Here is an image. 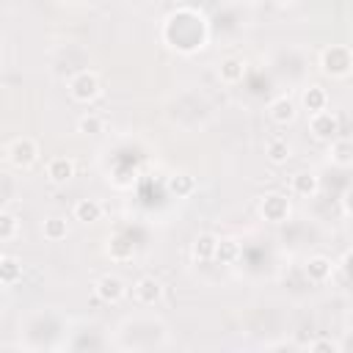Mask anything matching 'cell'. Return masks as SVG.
I'll use <instances>...</instances> for the list:
<instances>
[{
	"instance_id": "obj_1",
	"label": "cell",
	"mask_w": 353,
	"mask_h": 353,
	"mask_svg": "<svg viewBox=\"0 0 353 353\" xmlns=\"http://www.w3.org/2000/svg\"><path fill=\"white\" fill-rule=\"evenodd\" d=\"M160 39L171 50L185 52V55H193V52H199L207 44L210 28H207V19L196 8H176V11H171L163 19Z\"/></svg>"
},
{
	"instance_id": "obj_2",
	"label": "cell",
	"mask_w": 353,
	"mask_h": 353,
	"mask_svg": "<svg viewBox=\"0 0 353 353\" xmlns=\"http://www.w3.org/2000/svg\"><path fill=\"white\" fill-rule=\"evenodd\" d=\"M320 72L331 80H345L353 74V50L347 44H328L320 50Z\"/></svg>"
},
{
	"instance_id": "obj_3",
	"label": "cell",
	"mask_w": 353,
	"mask_h": 353,
	"mask_svg": "<svg viewBox=\"0 0 353 353\" xmlns=\"http://www.w3.org/2000/svg\"><path fill=\"white\" fill-rule=\"evenodd\" d=\"M41 157L39 143L30 135H17L6 143V163L17 171H30Z\"/></svg>"
},
{
	"instance_id": "obj_4",
	"label": "cell",
	"mask_w": 353,
	"mask_h": 353,
	"mask_svg": "<svg viewBox=\"0 0 353 353\" xmlns=\"http://www.w3.org/2000/svg\"><path fill=\"white\" fill-rule=\"evenodd\" d=\"M66 91H69V97H72L74 102H80V105H91V102L99 99V94H102V80H99L97 72H91V69H80V72H74V74L69 77Z\"/></svg>"
},
{
	"instance_id": "obj_5",
	"label": "cell",
	"mask_w": 353,
	"mask_h": 353,
	"mask_svg": "<svg viewBox=\"0 0 353 353\" xmlns=\"http://www.w3.org/2000/svg\"><path fill=\"white\" fill-rule=\"evenodd\" d=\"M256 210H259L262 221H268V223H284V221H290L292 204H290V199H287L284 193H276V190H273V193L259 196Z\"/></svg>"
},
{
	"instance_id": "obj_6",
	"label": "cell",
	"mask_w": 353,
	"mask_h": 353,
	"mask_svg": "<svg viewBox=\"0 0 353 353\" xmlns=\"http://www.w3.org/2000/svg\"><path fill=\"white\" fill-rule=\"evenodd\" d=\"M309 132L317 138V141H325L331 143L334 138H339V116L334 110H320V113H312L309 116Z\"/></svg>"
},
{
	"instance_id": "obj_7",
	"label": "cell",
	"mask_w": 353,
	"mask_h": 353,
	"mask_svg": "<svg viewBox=\"0 0 353 353\" xmlns=\"http://www.w3.org/2000/svg\"><path fill=\"white\" fill-rule=\"evenodd\" d=\"M94 295H97V301H102V303H119V301H124V295H127V284H124L121 276L105 273V276H99V279L94 281Z\"/></svg>"
},
{
	"instance_id": "obj_8",
	"label": "cell",
	"mask_w": 353,
	"mask_h": 353,
	"mask_svg": "<svg viewBox=\"0 0 353 353\" xmlns=\"http://www.w3.org/2000/svg\"><path fill=\"white\" fill-rule=\"evenodd\" d=\"M163 295H165V287L154 276H141L132 284V298H135L138 306H154V303L163 301Z\"/></svg>"
},
{
	"instance_id": "obj_9",
	"label": "cell",
	"mask_w": 353,
	"mask_h": 353,
	"mask_svg": "<svg viewBox=\"0 0 353 353\" xmlns=\"http://www.w3.org/2000/svg\"><path fill=\"white\" fill-rule=\"evenodd\" d=\"M290 193L292 196H301V199H314L320 193V176L314 171H309V168L295 171L290 176Z\"/></svg>"
},
{
	"instance_id": "obj_10",
	"label": "cell",
	"mask_w": 353,
	"mask_h": 353,
	"mask_svg": "<svg viewBox=\"0 0 353 353\" xmlns=\"http://www.w3.org/2000/svg\"><path fill=\"white\" fill-rule=\"evenodd\" d=\"M268 116H270L273 124L287 127V124H292V121L298 119V105H295L287 94H284V97H276V99L268 105Z\"/></svg>"
},
{
	"instance_id": "obj_11",
	"label": "cell",
	"mask_w": 353,
	"mask_h": 353,
	"mask_svg": "<svg viewBox=\"0 0 353 353\" xmlns=\"http://www.w3.org/2000/svg\"><path fill=\"white\" fill-rule=\"evenodd\" d=\"M334 262H331V256H323V254H314V256H309L306 259V265H303V273H306V279L312 281V284H325L331 276H334Z\"/></svg>"
},
{
	"instance_id": "obj_12",
	"label": "cell",
	"mask_w": 353,
	"mask_h": 353,
	"mask_svg": "<svg viewBox=\"0 0 353 353\" xmlns=\"http://www.w3.org/2000/svg\"><path fill=\"white\" fill-rule=\"evenodd\" d=\"M47 179L52 185H66L72 176H74V160L66 157V154H58V157H50L47 160Z\"/></svg>"
},
{
	"instance_id": "obj_13",
	"label": "cell",
	"mask_w": 353,
	"mask_h": 353,
	"mask_svg": "<svg viewBox=\"0 0 353 353\" xmlns=\"http://www.w3.org/2000/svg\"><path fill=\"white\" fill-rule=\"evenodd\" d=\"M218 234H212V232H201V234H196L193 237V243H190V256L196 259V262H212L215 259V251H218Z\"/></svg>"
},
{
	"instance_id": "obj_14",
	"label": "cell",
	"mask_w": 353,
	"mask_h": 353,
	"mask_svg": "<svg viewBox=\"0 0 353 353\" xmlns=\"http://www.w3.org/2000/svg\"><path fill=\"white\" fill-rule=\"evenodd\" d=\"M102 215H105V207L99 199H77L72 207V218L80 223H97L102 221Z\"/></svg>"
},
{
	"instance_id": "obj_15",
	"label": "cell",
	"mask_w": 353,
	"mask_h": 353,
	"mask_svg": "<svg viewBox=\"0 0 353 353\" xmlns=\"http://www.w3.org/2000/svg\"><path fill=\"white\" fill-rule=\"evenodd\" d=\"M218 77H221V83H226V85L243 83V77H245V61L237 58V55H226V58L218 63Z\"/></svg>"
},
{
	"instance_id": "obj_16",
	"label": "cell",
	"mask_w": 353,
	"mask_h": 353,
	"mask_svg": "<svg viewBox=\"0 0 353 353\" xmlns=\"http://www.w3.org/2000/svg\"><path fill=\"white\" fill-rule=\"evenodd\" d=\"M19 281H22V259H17L14 254H0V284L11 290Z\"/></svg>"
},
{
	"instance_id": "obj_17",
	"label": "cell",
	"mask_w": 353,
	"mask_h": 353,
	"mask_svg": "<svg viewBox=\"0 0 353 353\" xmlns=\"http://www.w3.org/2000/svg\"><path fill=\"white\" fill-rule=\"evenodd\" d=\"M328 160L339 168H353V141L350 138H334L328 143Z\"/></svg>"
},
{
	"instance_id": "obj_18",
	"label": "cell",
	"mask_w": 353,
	"mask_h": 353,
	"mask_svg": "<svg viewBox=\"0 0 353 353\" xmlns=\"http://www.w3.org/2000/svg\"><path fill=\"white\" fill-rule=\"evenodd\" d=\"M301 108H303L309 116L325 110V108H328V91H325L323 85H309V88H303V94H301Z\"/></svg>"
},
{
	"instance_id": "obj_19",
	"label": "cell",
	"mask_w": 353,
	"mask_h": 353,
	"mask_svg": "<svg viewBox=\"0 0 353 353\" xmlns=\"http://www.w3.org/2000/svg\"><path fill=\"white\" fill-rule=\"evenodd\" d=\"M165 188H168V193L171 196H176V199H190L193 193H196V176H190L188 171H179V174H174V176H168V182H165Z\"/></svg>"
},
{
	"instance_id": "obj_20",
	"label": "cell",
	"mask_w": 353,
	"mask_h": 353,
	"mask_svg": "<svg viewBox=\"0 0 353 353\" xmlns=\"http://www.w3.org/2000/svg\"><path fill=\"white\" fill-rule=\"evenodd\" d=\"M265 157L273 163V165H284L290 157H292V146L287 138H268L265 143Z\"/></svg>"
},
{
	"instance_id": "obj_21",
	"label": "cell",
	"mask_w": 353,
	"mask_h": 353,
	"mask_svg": "<svg viewBox=\"0 0 353 353\" xmlns=\"http://www.w3.org/2000/svg\"><path fill=\"white\" fill-rule=\"evenodd\" d=\"M105 254H108L113 262H130V259L135 256V248H132V243H130V240H124V237L113 234V237H108Z\"/></svg>"
},
{
	"instance_id": "obj_22",
	"label": "cell",
	"mask_w": 353,
	"mask_h": 353,
	"mask_svg": "<svg viewBox=\"0 0 353 353\" xmlns=\"http://www.w3.org/2000/svg\"><path fill=\"white\" fill-rule=\"evenodd\" d=\"M41 234H44V240H50V243H61V240H66V234H69V223H66V218H61V215H50V218H44V223H41Z\"/></svg>"
},
{
	"instance_id": "obj_23",
	"label": "cell",
	"mask_w": 353,
	"mask_h": 353,
	"mask_svg": "<svg viewBox=\"0 0 353 353\" xmlns=\"http://www.w3.org/2000/svg\"><path fill=\"white\" fill-rule=\"evenodd\" d=\"M240 243L234 240V237H221L218 240V251H215V262H221V265H234L237 259H240Z\"/></svg>"
},
{
	"instance_id": "obj_24",
	"label": "cell",
	"mask_w": 353,
	"mask_h": 353,
	"mask_svg": "<svg viewBox=\"0 0 353 353\" xmlns=\"http://www.w3.org/2000/svg\"><path fill=\"white\" fill-rule=\"evenodd\" d=\"M19 232H22L19 218H17L11 210H3V212H0V240H3V243H11V240L19 237Z\"/></svg>"
},
{
	"instance_id": "obj_25",
	"label": "cell",
	"mask_w": 353,
	"mask_h": 353,
	"mask_svg": "<svg viewBox=\"0 0 353 353\" xmlns=\"http://www.w3.org/2000/svg\"><path fill=\"white\" fill-rule=\"evenodd\" d=\"M102 130H105V121L97 113H85L77 119V132H83V135H99Z\"/></svg>"
},
{
	"instance_id": "obj_26",
	"label": "cell",
	"mask_w": 353,
	"mask_h": 353,
	"mask_svg": "<svg viewBox=\"0 0 353 353\" xmlns=\"http://www.w3.org/2000/svg\"><path fill=\"white\" fill-rule=\"evenodd\" d=\"M303 347L312 350V353H339V350H342V345H339L336 339H331V336H314V339H309Z\"/></svg>"
},
{
	"instance_id": "obj_27",
	"label": "cell",
	"mask_w": 353,
	"mask_h": 353,
	"mask_svg": "<svg viewBox=\"0 0 353 353\" xmlns=\"http://www.w3.org/2000/svg\"><path fill=\"white\" fill-rule=\"evenodd\" d=\"M339 270H342L347 279H353V248L342 254V259H339Z\"/></svg>"
},
{
	"instance_id": "obj_28",
	"label": "cell",
	"mask_w": 353,
	"mask_h": 353,
	"mask_svg": "<svg viewBox=\"0 0 353 353\" xmlns=\"http://www.w3.org/2000/svg\"><path fill=\"white\" fill-rule=\"evenodd\" d=\"M339 201H342V212H345L347 218H353V188H347Z\"/></svg>"
}]
</instances>
